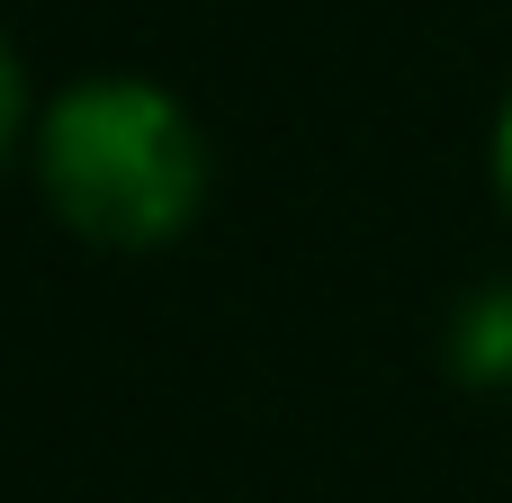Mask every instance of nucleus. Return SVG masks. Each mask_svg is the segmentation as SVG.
<instances>
[{"label": "nucleus", "mask_w": 512, "mask_h": 503, "mask_svg": "<svg viewBox=\"0 0 512 503\" xmlns=\"http://www.w3.org/2000/svg\"><path fill=\"white\" fill-rule=\"evenodd\" d=\"M495 198H504V216H512V99H504V117H495Z\"/></svg>", "instance_id": "20e7f679"}, {"label": "nucleus", "mask_w": 512, "mask_h": 503, "mask_svg": "<svg viewBox=\"0 0 512 503\" xmlns=\"http://www.w3.org/2000/svg\"><path fill=\"white\" fill-rule=\"evenodd\" d=\"M450 351H459V378H477V387H512V279L477 288V297L459 306Z\"/></svg>", "instance_id": "f03ea898"}, {"label": "nucleus", "mask_w": 512, "mask_h": 503, "mask_svg": "<svg viewBox=\"0 0 512 503\" xmlns=\"http://www.w3.org/2000/svg\"><path fill=\"white\" fill-rule=\"evenodd\" d=\"M18 117H27V81H18V54L0 45V153H9V135H18Z\"/></svg>", "instance_id": "7ed1b4c3"}, {"label": "nucleus", "mask_w": 512, "mask_h": 503, "mask_svg": "<svg viewBox=\"0 0 512 503\" xmlns=\"http://www.w3.org/2000/svg\"><path fill=\"white\" fill-rule=\"evenodd\" d=\"M36 180L54 216L99 252H153L189 234L207 198V144L189 108L153 81H81L45 108Z\"/></svg>", "instance_id": "f257e3e1"}]
</instances>
